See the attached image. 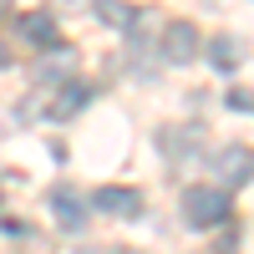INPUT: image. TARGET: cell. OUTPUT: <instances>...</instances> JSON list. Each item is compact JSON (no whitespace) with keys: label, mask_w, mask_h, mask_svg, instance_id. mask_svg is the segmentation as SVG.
<instances>
[{"label":"cell","mask_w":254,"mask_h":254,"mask_svg":"<svg viewBox=\"0 0 254 254\" xmlns=\"http://www.w3.org/2000/svg\"><path fill=\"white\" fill-rule=\"evenodd\" d=\"M193 56H198V26H193V20H173V26L163 31V61L188 66Z\"/></svg>","instance_id":"cell-2"},{"label":"cell","mask_w":254,"mask_h":254,"mask_svg":"<svg viewBox=\"0 0 254 254\" xmlns=\"http://www.w3.org/2000/svg\"><path fill=\"white\" fill-rule=\"evenodd\" d=\"M66 71H76V51L71 46H46L41 51V66H36V81H51V76H66Z\"/></svg>","instance_id":"cell-8"},{"label":"cell","mask_w":254,"mask_h":254,"mask_svg":"<svg viewBox=\"0 0 254 254\" xmlns=\"http://www.w3.org/2000/svg\"><path fill=\"white\" fill-rule=\"evenodd\" d=\"M224 219H229V188L224 183H193V188H183V224L214 229Z\"/></svg>","instance_id":"cell-1"},{"label":"cell","mask_w":254,"mask_h":254,"mask_svg":"<svg viewBox=\"0 0 254 254\" xmlns=\"http://www.w3.org/2000/svg\"><path fill=\"white\" fill-rule=\"evenodd\" d=\"M92 10L102 26H117V31H132L137 26V10L127 5V0H92Z\"/></svg>","instance_id":"cell-9"},{"label":"cell","mask_w":254,"mask_h":254,"mask_svg":"<svg viewBox=\"0 0 254 254\" xmlns=\"http://www.w3.org/2000/svg\"><path fill=\"white\" fill-rule=\"evenodd\" d=\"M92 203L102 208V214H112V219H137V214H142V193H137V188H122V183L97 188Z\"/></svg>","instance_id":"cell-3"},{"label":"cell","mask_w":254,"mask_h":254,"mask_svg":"<svg viewBox=\"0 0 254 254\" xmlns=\"http://www.w3.org/2000/svg\"><path fill=\"white\" fill-rule=\"evenodd\" d=\"M0 229H5L10 239H31V224H20V219H5V224H0Z\"/></svg>","instance_id":"cell-11"},{"label":"cell","mask_w":254,"mask_h":254,"mask_svg":"<svg viewBox=\"0 0 254 254\" xmlns=\"http://www.w3.org/2000/svg\"><path fill=\"white\" fill-rule=\"evenodd\" d=\"M0 66H10V46H5V41H0Z\"/></svg>","instance_id":"cell-12"},{"label":"cell","mask_w":254,"mask_h":254,"mask_svg":"<svg viewBox=\"0 0 254 254\" xmlns=\"http://www.w3.org/2000/svg\"><path fill=\"white\" fill-rule=\"evenodd\" d=\"M20 41L36 46V51L56 46V15L51 10H26V15H20Z\"/></svg>","instance_id":"cell-5"},{"label":"cell","mask_w":254,"mask_h":254,"mask_svg":"<svg viewBox=\"0 0 254 254\" xmlns=\"http://www.w3.org/2000/svg\"><path fill=\"white\" fill-rule=\"evenodd\" d=\"M254 178V153H249V147H224V153H219V183L224 188H244Z\"/></svg>","instance_id":"cell-4"},{"label":"cell","mask_w":254,"mask_h":254,"mask_svg":"<svg viewBox=\"0 0 254 254\" xmlns=\"http://www.w3.org/2000/svg\"><path fill=\"white\" fill-rule=\"evenodd\" d=\"M87 102H92V87H87V81H66V87H56L51 92V102H46V112L61 122V117H71V112H81V107H87Z\"/></svg>","instance_id":"cell-7"},{"label":"cell","mask_w":254,"mask_h":254,"mask_svg":"<svg viewBox=\"0 0 254 254\" xmlns=\"http://www.w3.org/2000/svg\"><path fill=\"white\" fill-rule=\"evenodd\" d=\"M0 5H10V0H0Z\"/></svg>","instance_id":"cell-13"},{"label":"cell","mask_w":254,"mask_h":254,"mask_svg":"<svg viewBox=\"0 0 254 254\" xmlns=\"http://www.w3.org/2000/svg\"><path fill=\"white\" fill-rule=\"evenodd\" d=\"M51 214H56V224L66 229V234H81V229H87V208H81V198L71 188H56L51 193Z\"/></svg>","instance_id":"cell-6"},{"label":"cell","mask_w":254,"mask_h":254,"mask_svg":"<svg viewBox=\"0 0 254 254\" xmlns=\"http://www.w3.org/2000/svg\"><path fill=\"white\" fill-rule=\"evenodd\" d=\"M208 61H214V71H234L244 61V51H239L234 36H214V41H208Z\"/></svg>","instance_id":"cell-10"}]
</instances>
